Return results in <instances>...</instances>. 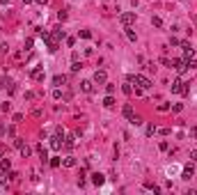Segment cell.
Segmentation results:
<instances>
[{
  "instance_id": "e0dca14e",
  "label": "cell",
  "mask_w": 197,
  "mask_h": 195,
  "mask_svg": "<svg viewBox=\"0 0 197 195\" xmlns=\"http://www.w3.org/2000/svg\"><path fill=\"white\" fill-rule=\"evenodd\" d=\"M122 92H124L126 97H131V94H133V87H131V83H129V80H126L124 85H122Z\"/></svg>"
},
{
  "instance_id": "44dd1931",
  "label": "cell",
  "mask_w": 197,
  "mask_h": 195,
  "mask_svg": "<svg viewBox=\"0 0 197 195\" xmlns=\"http://www.w3.org/2000/svg\"><path fill=\"white\" fill-rule=\"evenodd\" d=\"M67 83V76H55L53 78V85H64Z\"/></svg>"
},
{
  "instance_id": "277c9868",
  "label": "cell",
  "mask_w": 197,
  "mask_h": 195,
  "mask_svg": "<svg viewBox=\"0 0 197 195\" xmlns=\"http://www.w3.org/2000/svg\"><path fill=\"white\" fill-rule=\"evenodd\" d=\"M192 177H195V165L186 163V165H183V170H181V179H192Z\"/></svg>"
},
{
  "instance_id": "4fadbf2b",
  "label": "cell",
  "mask_w": 197,
  "mask_h": 195,
  "mask_svg": "<svg viewBox=\"0 0 197 195\" xmlns=\"http://www.w3.org/2000/svg\"><path fill=\"white\" fill-rule=\"evenodd\" d=\"M122 113H124V117H126V119H129V122H131V119H133V117H135V113H133V108H131V106H129V103H126V106H124V110H122Z\"/></svg>"
},
{
  "instance_id": "8992f818",
  "label": "cell",
  "mask_w": 197,
  "mask_h": 195,
  "mask_svg": "<svg viewBox=\"0 0 197 195\" xmlns=\"http://www.w3.org/2000/svg\"><path fill=\"white\" fill-rule=\"evenodd\" d=\"M172 67L176 69V74H186L188 71V64H186V60H174V64Z\"/></svg>"
},
{
  "instance_id": "3957f363",
  "label": "cell",
  "mask_w": 197,
  "mask_h": 195,
  "mask_svg": "<svg viewBox=\"0 0 197 195\" xmlns=\"http://www.w3.org/2000/svg\"><path fill=\"white\" fill-rule=\"evenodd\" d=\"M119 23H122L124 28H131V26L135 23V12H124V14L119 16Z\"/></svg>"
},
{
  "instance_id": "74e56055",
  "label": "cell",
  "mask_w": 197,
  "mask_h": 195,
  "mask_svg": "<svg viewBox=\"0 0 197 195\" xmlns=\"http://www.w3.org/2000/svg\"><path fill=\"white\" fill-rule=\"evenodd\" d=\"M105 92L112 94V92H115V85H108V83H105Z\"/></svg>"
},
{
  "instance_id": "836d02e7",
  "label": "cell",
  "mask_w": 197,
  "mask_h": 195,
  "mask_svg": "<svg viewBox=\"0 0 197 195\" xmlns=\"http://www.w3.org/2000/svg\"><path fill=\"white\" fill-rule=\"evenodd\" d=\"M158 110H161V113H167V110H170V106H167V103H161V106H158Z\"/></svg>"
},
{
  "instance_id": "7c38bea8",
  "label": "cell",
  "mask_w": 197,
  "mask_h": 195,
  "mask_svg": "<svg viewBox=\"0 0 197 195\" xmlns=\"http://www.w3.org/2000/svg\"><path fill=\"white\" fill-rule=\"evenodd\" d=\"M103 181H105V177L101 175V172H94V175H92V184H94V186H101Z\"/></svg>"
},
{
  "instance_id": "5b68a950",
  "label": "cell",
  "mask_w": 197,
  "mask_h": 195,
  "mask_svg": "<svg viewBox=\"0 0 197 195\" xmlns=\"http://www.w3.org/2000/svg\"><path fill=\"white\" fill-rule=\"evenodd\" d=\"M0 87H2V90H7V92L12 94V92H14V80L5 76V78H2V80H0Z\"/></svg>"
},
{
  "instance_id": "1f68e13d",
  "label": "cell",
  "mask_w": 197,
  "mask_h": 195,
  "mask_svg": "<svg viewBox=\"0 0 197 195\" xmlns=\"http://www.w3.org/2000/svg\"><path fill=\"white\" fill-rule=\"evenodd\" d=\"M172 110H174V113H181L183 106H181V103H174V106H172Z\"/></svg>"
},
{
  "instance_id": "7402d4cb",
  "label": "cell",
  "mask_w": 197,
  "mask_h": 195,
  "mask_svg": "<svg viewBox=\"0 0 197 195\" xmlns=\"http://www.w3.org/2000/svg\"><path fill=\"white\" fill-rule=\"evenodd\" d=\"M48 163H51V168H60V165H62V161L57 159V156H53V159L48 161Z\"/></svg>"
},
{
  "instance_id": "52a82bcc",
  "label": "cell",
  "mask_w": 197,
  "mask_h": 195,
  "mask_svg": "<svg viewBox=\"0 0 197 195\" xmlns=\"http://www.w3.org/2000/svg\"><path fill=\"white\" fill-rule=\"evenodd\" d=\"M94 83L105 85V83H108V74H105V71H96V74H94Z\"/></svg>"
},
{
  "instance_id": "603a6c76",
  "label": "cell",
  "mask_w": 197,
  "mask_h": 195,
  "mask_svg": "<svg viewBox=\"0 0 197 195\" xmlns=\"http://www.w3.org/2000/svg\"><path fill=\"white\" fill-rule=\"evenodd\" d=\"M30 152H32V149L28 147V145H23V147H21V156H23V159H28V156H30Z\"/></svg>"
},
{
  "instance_id": "ee69618b",
  "label": "cell",
  "mask_w": 197,
  "mask_h": 195,
  "mask_svg": "<svg viewBox=\"0 0 197 195\" xmlns=\"http://www.w3.org/2000/svg\"><path fill=\"white\" fill-rule=\"evenodd\" d=\"M35 2H39V5H46V2H48V0H35Z\"/></svg>"
},
{
  "instance_id": "8d00e7d4",
  "label": "cell",
  "mask_w": 197,
  "mask_h": 195,
  "mask_svg": "<svg viewBox=\"0 0 197 195\" xmlns=\"http://www.w3.org/2000/svg\"><path fill=\"white\" fill-rule=\"evenodd\" d=\"M55 135H60V138H62V135H64V128H62V126H57V128H55Z\"/></svg>"
},
{
  "instance_id": "9c48e42d",
  "label": "cell",
  "mask_w": 197,
  "mask_h": 195,
  "mask_svg": "<svg viewBox=\"0 0 197 195\" xmlns=\"http://www.w3.org/2000/svg\"><path fill=\"white\" fill-rule=\"evenodd\" d=\"M80 90H83V92H87V94H92V92H94V83H92V80H83V83H80Z\"/></svg>"
},
{
  "instance_id": "e575fe53",
  "label": "cell",
  "mask_w": 197,
  "mask_h": 195,
  "mask_svg": "<svg viewBox=\"0 0 197 195\" xmlns=\"http://www.w3.org/2000/svg\"><path fill=\"white\" fill-rule=\"evenodd\" d=\"M57 19H60V21H67V9L60 12V14H57Z\"/></svg>"
},
{
  "instance_id": "484cf974",
  "label": "cell",
  "mask_w": 197,
  "mask_h": 195,
  "mask_svg": "<svg viewBox=\"0 0 197 195\" xmlns=\"http://www.w3.org/2000/svg\"><path fill=\"white\" fill-rule=\"evenodd\" d=\"M53 99H62V90H60V87L53 90Z\"/></svg>"
},
{
  "instance_id": "b9f144b4",
  "label": "cell",
  "mask_w": 197,
  "mask_h": 195,
  "mask_svg": "<svg viewBox=\"0 0 197 195\" xmlns=\"http://www.w3.org/2000/svg\"><path fill=\"white\" fill-rule=\"evenodd\" d=\"M190 159H192V161L197 163V149H192V152H190Z\"/></svg>"
},
{
  "instance_id": "ac0fdd59",
  "label": "cell",
  "mask_w": 197,
  "mask_h": 195,
  "mask_svg": "<svg viewBox=\"0 0 197 195\" xmlns=\"http://www.w3.org/2000/svg\"><path fill=\"white\" fill-rule=\"evenodd\" d=\"M62 165L64 168H73V165H76V159H73V156H67V159L62 161Z\"/></svg>"
},
{
  "instance_id": "d590c367",
  "label": "cell",
  "mask_w": 197,
  "mask_h": 195,
  "mask_svg": "<svg viewBox=\"0 0 197 195\" xmlns=\"http://www.w3.org/2000/svg\"><path fill=\"white\" fill-rule=\"evenodd\" d=\"M14 147L21 149V147H23V138H16V140H14Z\"/></svg>"
},
{
  "instance_id": "cb8c5ba5",
  "label": "cell",
  "mask_w": 197,
  "mask_h": 195,
  "mask_svg": "<svg viewBox=\"0 0 197 195\" xmlns=\"http://www.w3.org/2000/svg\"><path fill=\"white\" fill-rule=\"evenodd\" d=\"M126 39H129V41H135V39H138V37H135V32L131 30V28H126Z\"/></svg>"
},
{
  "instance_id": "ba28073f",
  "label": "cell",
  "mask_w": 197,
  "mask_h": 195,
  "mask_svg": "<svg viewBox=\"0 0 197 195\" xmlns=\"http://www.w3.org/2000/svg\"><path fill=\"white\" fill-rule=\"evenodd\" d=\"M37 154H39L42 163H46V161H48V152H46V147H44V145H37Z\"/></svg>"
},
{
  "instance_id": "83f0119b",
  "label": "cell",
  "mask_w": 197,
  "mask_h": 195,
  "mask_svg": "<svg viewBox=\"0 0 197 195\" xmlns=\"http://www.w3.org/2000/svg\"><path fill=\"white\" fill-rule=\"evenodd\" d=\"M7 179H9V181H18V172H9V175H7Z\"/></svg>"
},
{
  "instance_id": "6da1fadb",
  "label": "cell",
  "mask_w": 197,
  "mask_h": 195,
  "mask_svg": "<svg viewBox=\"0 0 197 195\" xmlns=\"http://www.w3.org/2000/svg\"><path fill=\"white\" fill-rule=\"evenodd\" d=\"M129 83H131V85H135V87H142V90H149L151 87V80H149V78H145V76H140V74H131Z\"/></svg>"
},
{
  "instance_id": "4316f807",
  "label": "cell",
  "mask_w": 197,
  "mask_h": 195,
  "mask_svg": "<svg viewBox=\"0 0 197 195\" xmlns=\"http://www.w3.org/2000/svg\"><path fill=\"white\" fill-rule=\"evenodd\" d=\"M78 35L83 37V39H89V37H92V32H89V30H80V32H78Z\"/></svg>"
},
{
  "instance_id": "30bf717a",
  "label": "cell",
  "mask_w": 197,
  "mask_h": 195,
  "mask_svg": "<svg viewBox=\"0 0 197 195\" xmlns=\"http://www.w3.org/2000/svg\"><path fill=\"white\" fill-rule=\"evenodd\" d=\"M46 44H48V53H55V51H57V44H60V41H57V39H53V37H48V39H46Z\"/></svg>"
},
{
  "instance_id": "ffe728a7",
  "label": "cell",
  "mask_w": 197,
  "mask_h": 195,
  "mask_svg": "<svg viewBox=\"0 0 197 195\" xmlns=\"http://www.w3.org/2000/svg\"><path fill=\"white\" fill-rule=\"evenodd\" d=\"M32 78H35L37 83H42V80H44V71H39V69H35V71H32Z\"/></svg>"
},
{
  "instance_id": "7a4b0ae2",
  "label": "cell",
  "mask_w": 197,
  "mask_h": 195,
  "mask_svg": "<svg viewBox=\"0 0 197 195\" xmlns=\"http://www.w3.org/2000/svg\"><path fill=\"white\" fill-rule=\"evenodd\" d=\"M170 87H172V92H174V94H188V92H190L188 83H183V80H174Z\"/></svg>"
},
{
  "instance_id": "5bb4252c",
  "label": "cell",
  "mask_w": 197,
  "mask_h": 195,
  "mask_svg": "<svg viewBox=\"0 0 197 195\" xmlns=\"http://www.w3.org/2000/svg\"><path fill=\"white\" fill-rule=\"evenodd\" d=\"M60 140H62V138H60V135H53V138H51V147L55 149V152H57V149H60V147H62V142H60Z\"/></svg>"
},
{
  "instance_id": "bcb514c9",
  "label": "cell",
  "mask_w": 197,
  "mask_h": 195,
  "mask_svg": "<svg viewBox=\"0 0 197 195\" xmlns=\"http://www.w3.org/2000/svg\"><path fill=\"white\" fill-rule=\"evenodd\" d=\"M23 2H25V5H28V2H32V0H23Z\"/></svg>"
},
{
  "instance_id": "f6af8a7d",
  "label": "cell",
  "mask_w": 197,
  "mask_h": 195,
  "mask_svg": "<svg viewBox=\"0 0 197 195\" xmlns=\"http://www.w3.org/2000/svg\"><path fill=\"white\" fill-rule=\"evenodd\" d=\"M0 2H2V5H7V2H9V0H0Z\"/></svg>"
},
{
  "instance_id": "9a60e30c",
  "label": "cell",
  "mask_w": 197,
  "mask_h": 195,
  "mask_svg": "<svg viewBox=\"0 0 197 195\" xmlns=\"http://www.w3.org/2000/svg\"><path fill=\"white\" fill-rule=\"evenodd\" d=\"M64 37H67V32H64L62 28H55V32H53V39L60 41V39H64Z\"/></svg>"
},
{
  "instance_id": "f35d334b",
  "label": "cell",
  "mask_w": 197,
  "mask_h": 195,
  "mask_svg": "<svg viewBox=\"0 0 197 195\" xmlns=\"http://www.w3.org/2000/svg\"><path fill=\"white\" fill-rule=\"evenodd\" d=\"M12 119H14V122L18 124V122H21V119H23V115H21V113H16V115H14V117H12Z\"/></svg>"
},
{
  "instance_id": "f1b7e54d",
  "label": "cell",
  "mask_w": 197,
  "mask_h": 195,
  "mask_svg": "<svg viewBox=\"0 0 197 195\" xmlns=\"http://www.w3.org/2000/svg\"><path fill=\"white\" fill-rule=\"evenodd\" d=\"M71 71H80V62H78V60H73V64H71Z\"/></svg>"
},
{
  "instance_id": "4dcf8cb0",
  "label": "cell",
  "mask_w": 197,
  "mask_h": 195,
  "mask_svg": "<svg viewBox=\"0 0 197 195\" xmlns=\"http://www.w3.org/2000/svg\"><path fill=\"white\" fill-rule=\"evenodd\" d=\"M156 133V126L154 124H149V126H147V135H154Z\"/></svg>"
},
{
  "instance_id": "2e32d148",
  "label": "cell",
  "mask_w": 197,
  "mask_h": 195,
  "mask_svg": "<svg viewBox=\"0 0 197 195\" xmlns=\"http://www.w3.org/2000/svg\"><path fill=\"white\" fill-rule=\"evenodd\" d=\"M9 168H12V161L9 159H0V170H2V172H7Z\"/></svg>"
},
{
  "instance_id": "8fae6325",
  "label": "cell",
  "mask_w": 197,
  "mask_h": 195,
  "mask_svg": "<svg viewBox=\"0 0 197 195\" xmlns=\"http://www.w3.org/2000/svg\"><path fill=\"white\" fill-rule=\"evenodd\" d=\"M73 147H76V138H73V135H67V138H64V149L71 152Z\"/></svg>"
},
{
  "instance_id": "7dc6e473",
  "label": "cell",
  "mask_w": 197,
  "mask_h": 195,
  "mask_svg": "<svg viewBox=\"0 0 197 195\" xmlns=\"http://www.w3.org/2000/svg\"><path fill=\"white\" fill-rule=\"evenodd\" d=\"M0 159H2V149H0Z\"/></svg>"
},
{
  "instance_id": "d6986e66",
  "label": "cell",
  "mask_w": 197,
  "mask_h": 195,
  "mask_svg": "<svg viewBox=\"0 0 197 195\" xmlns=\"http://www.w3.org/2000/svg\"><path fill=\"white\" fill-rule=\"evenodd\" d=\"M103 106H105V108H115V99H112V94H108V97L103 99Z\"/></svg>"
},
{
  "instance_id": "7bdbcfd3",
  "label": "cell",
  "mask_w": 197,
  "mask_h": 195,
  "mask_svg": "<svg viewBox=\"0 0 197 195\" xmlns=\"http://www.w3.org/2000/svg\"><path fill=\"white\" fill-rule=\"evenodd\" d=\"M190 135H192V138H197V128H190Z\"/></svg>"
},
{
  "instance_id": "d6a6232c",
  "label": "cell",
  "mask_w": 197,
  "mask_h": 195,
  "mask_svg": "<svg viewBox=\"0 0 197 195\" xmlns=\"http://www.w3.org/2000/svg\"><path fill=\"white\" fill-rule=\"evenodd\" d=\"M9 108H12V103H7V101H5V103H2V106H0V110H2V113H7Z\"/></svg>"
},
{
  "instance_id": "ab89813d",
  "label": "cell",
  "mask_w": 197,
  "mask_h": 195,
  "mask_svg": "<svg viewBox=\"0 0 197 195\" xmlns=\"http://www.w3.org/2000/svg\"><path fill=\"white\" fill-rule=\"evenodd\" d=\"M158 147H161V149H163V152H167V149H170V145H167V142H165V140H163V142H161V145H158Z\"/></svg>"
},
{
  "instance_id": "60d3db41",
  "label": "cell",
  "mask_w": 197,
  "mask_h": 195,
  "mask_svg": "<svg viewBox=\"0 0 197 195\" xmlns=\"http://www.w3.org/2000/svg\"><path fill=\"white\" fill-rule=\"evenodd\" d=\"M0 184H7V177H5V172L0 170Z\"/></svg>"
},
{
  "instance_id": "d4e9b609",
  "label": "cell",
  "mask_w": 197,
  "mask_h": 195,
  "mask_svg": "<svg viewBox=\"0 0 197 195\" xmlns=\"http://www.w3.org/2000/svg\"><path fill=\"white\" fill-rule=\"evenodd\" d=\"M151 23H154L156 28H161V26H163V21H161V16H154V19H151Z\"/></svg>"
},
{
  "instance_id": "f546056e",
  "label": "cell",
  "mask_w": 197,
  "mask_h": 195,
  "mask_svg": "<svg viewBox=\"0 0 197 195\" xmlns=\"http://www.w3.org/2000/svg\"><path fill=\"white\" fill-rule=\"evenodd\" d=\"M131 124H133V126H140V124H142V119H140V117H138V115H135V117H133V119H131Z\"/></svg>"
}]
</instances>
